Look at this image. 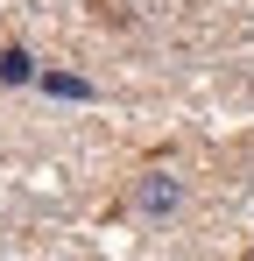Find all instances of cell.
<instances>
[{
  "label": "cell",
  "mask_w": 254,
  "mask_h": 261,
  "mask_svg": "<svg viewBox=\"0 0 254 261\" xmlns=\"http://www.w3.org/2000/svg\"><path fill=\"white\" fill-rule=\"evenodd\" d=\"M127 205H134L141 219H163V212H176V205H184V184H176V176H163V170H148L134 191H127Z\"/></svg>",
  "instance_id": "obj_1"
},
{
  "label": "cell",
  "mask_w": 254,
  "mask_h": 261,
  "mask_svg": "<svg viewBox=\"0 0 254 261\" xmlns=\"http://www.w3.org/2000/svg\"><path fill=\"white\" fill-rule=\"evenodd\" d=\"M0 78H7V85H21V78H29V57H21V49H7V64H0Z\"/></svg>",
  "instance_id": "obj_2"
}]
</instances>
